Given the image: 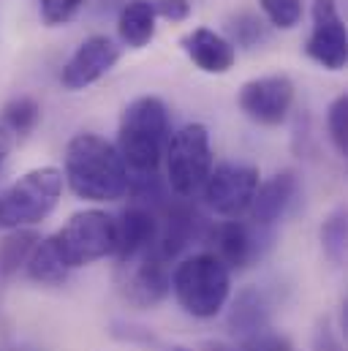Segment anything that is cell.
Here are the masks:
<instances>
[{"label":"cell","instance_id":"1","mask_svg":"<svg viewBox=\"0 0 348 351\" xmlns=\"http://www.w3.org/2000/svg\"><path fill=\"white\" fill-rule=\"evenodd\" d=\"M63 180L85 202H117L128 193V169L112 142L98 134H77L66 147Z\"/></svg>","mask_w":348,"mask_h":351},{"label":"cell","instance_id":"2","mask_svg":"<svg viewBox=\"0 0 348 351\" xmlns=\"http://www.w3.org/2000/svg\"><path fill=\"white\" fill-rule=\"evenodd\" d=\"M169 142V109L158 95L134 98L117 128V153L128 169V177L158 175Z\"/></svg>","mask_w":348,"mask_h":351},{"label":"cell","instance_id":"3","mask_svg":"<svg viewBox=\"0 0 348 351\" xmlns=\"http://www.w3.org/2000/svg\"><path fill=\"white\" fill-rule=\"evenodd\" d=\"M169 291L188 316L215 319L232 297V269L210 251L193 254L174 267Z\"/></svg>","mask_w":348,"mask_h":351},{"label":"cell","instance_id":"4","mask_svg":"<svg viewBox=\"0 0 348 351\" xmlns=\"http://www.w3.org/2000/svg\"><path fill=\"white\" fill-rule=\"evenodd\" d=\"M63 196V172L58 167H38L16 177L0 191V229H33L52 215Z\"/></svg>","mask_w":348,"mask_h":351},{"label":"cell","instance_id":"5","mask_svg":"<svg viewBox=\"0 0 348 351\" xmlns=\"http://www.w3.org/2000/svg\"><path fill=\"white\" fill-rule=\"evenodd\" d=\"M166 185L174 196L190 199L201 191L212 172V145L204 123H188L169 134L166 142Z\"/></svg>","mask_w":348,"mask_h":351},{"label":"cell","instance_id":"6","mask_svg":"<svg viewBox=\"0 0 348 351\" xmlns=\"http://www.w3.org/2000/svg\"><path fill=\"white\" fill-rule=\"evenodd\" d=\"M66 269H79L114 254V218L103 210H82L49 237Z\"/></svg>","mask_w":348,"mask_h":351},{"label":"cell","instance_id":"7","mask_svg":"<svg viewBox=\"0 0 348 351\" xmlns=\"http://www.w3.org/2000/svg\"><path fill=\"white\" fill-rule=\"evenodd\" d=\"M256 188H259V169L256 167L226 161L221 167H212L207 182L201 185V193H204L207 207L215 215L240 218L243 213H248Z\"/></svg>","mask_w":348,"mask_h":351},{"label":"cell","instance_id":"8","mask_svg":"<svg viewBox=\"0 0 348 351\" xmlns=\"http://www.w3.org/2000/svg\"><path fill=\"white\" fill-rule=\"evenodd\" d=\"M310 16L313 27L305 41V55L327 71H343L348 60V36L338 0H313Z\"/></svg>","mask_w":348,"mask_h":351},{"label":"cell","instance_id":"9","mask_svg":"<svg viewBox=\"0 0 348 351\" xmlns=\"http://www.w3.org/2000/svg\"><path fill=\"white\" fill-rule=\"evenodd\" d=\"M294 95H297V88L286 74H266V77L248 80L240 88L237 104L248 120L266 125V128H275V125L286 123V117L294 106Z\"/></svg>","mask_w":348,"mask_h":351},{"label":"cell","instance_id":"10","mask_svg":"<svg viewBox=\"0 0 348 351\" xmlns=\"http://www.w3.org/2000/svg\"><path fill=\"white\" fill-rule=\"evenodd\" d=\"M156 215H158V237H156V248L153 251H156V256L161 262L166 264L177 259L190 243L204 240L207 232H210L207 221L182 196H177V202L169 199Z\"/></svg>","mask_w":348,"mask_h":351},{"label":"cell","instance_id":"11","mask_svg":"<svg viewBox=\"0 0 348 351\" xmlns=\"http://www.w3.org/2000/svg\"><path fill=\"white\" fill-rule=\"evenodd\" d=\"M169 264L156 251H147L131 262L120 264V291L136 308H156L169 294Z\"/></svg>","mask_w":348,"mask_h":351},{"label":"cell","instance_id":"12","mask_svg":"<svg viewBox=\"0 0 348 351\" xmlns=\"http://www.w3.org/2000/svg\"><path fill=\"white\" fill-rule=\"evenodd\" d=\"M120 60V47L109 36H90L85 38L69 63L60 71V82L66 90H85L103 80Z\"/></svg>","mask_w":348,"mask_h":351},{"label":"cell","instance_id":"13","mask_svg":"<svg viewBox=\"0 0 348 351\" xmlns=\"http://www.w3.org/2000/svg\"><path fill=\"white\" fill-rule=\"evenodd\" d=\"M158 237V215L156 210L131 202L114 218V254L117 264H125L156 248Z\"/></svg>","mask_w":348,"mask_h":351},{"label":"cell","instance_id":"14","mask_svg":"<svg viewBox=\"0 0 348 351\" xmlns=\"http://www.w3.org/2000/svg\"><path fill=\"white\" fill-rule=\"evenodd\" d=\"M297 196H299V177L294 169H283L277 175L266 177L264 182H259L253 202L248 207L251 223L259 229H272L277 221H283L291 213Z\"/></svg>","mask_w":348,"mask_h":351},{"label":"cell","instance_id":"15","mask_svg":"<svg viewBox=\"0 0 348 351\" xmlns=\"http://www.w3.org/2000/svg\"><path fill=\"white\" fill-rule=\"evenodd\" d=\"M204 240L212 243L210 254H215L229 269H245L256 256H261V229L237 218L210 226Z\"/></svg>","mask_w":348,"mask_h":351},{"label":"cell","instance_id":"16","mask_svg":"<svg viewBox=\"0 0 348 351\" xmlns=\"http://www.w3.org/2000/svg\"><path fill=\"white\" fill-rule=\"evenodd\" d=\"M182 52L204 71V74H229L237 63V49L229 44L226 36L210 30V27H196L188 36H182Z\"/></svg>","mask_w":348,"mask_h":351},{"label":"cell","instance_id":"17","mask_svg":"<svg viewBox=\"0 0 348 351\" xmlns=\"http://www.w3.org/2000/svg\"><path fill=\"white\" fill-rule=\"evenodd\" d=\"M229 332L248 338L253 332H261L269 327V302L259 286H245L237 291L232 308H229Z\"/></svg>","mask_w":348,"mask_h":351},{"label":"cell","instance_id":"18","mask_svg":"<svg viewBox=\"0 0 348 351\" xmlns=\"http://www.w3.org/2000/svg\"><path fill=\"white\" fill-rule=\"evenodd\" d=\"M156 5L153 0H131L123 5L117 16V33L120 41L131 49H142L156 38Z\"/></svg>","mask_w":348,"mask_h":351},{"label":"cell","instance_id":"19","mask_svg":"<svg viewBox=\"0 0 348 351\" xmlns=\"http://www.w3.org/2000/svg\"><path fill=\"white\" fill-rule=\"evenodd\" d=\"M38 240L41 234L36 229H11L0 237V280H8L27 264Z\"/></svg>","mask_w":348,"mask_h":351},{"label":"cell","instance_id":"20","mask_svg":"<svg viewBox=\"0 0 348 351\" xmlns=\"http://www.w3.org/2000/svg\"><path fill=\"white\" fill-rule=\"evenodd\" d=\"M25 272H27V278L36 280V283L60 286V283L69 280V272H71V269H66V264L58 259V254H55L49 237H41L38 245L33 248L27 264H25Z\"/></svg>","mask_w":348,"mask_h":351},{"label":"cell","instance_id":"21","mask_svg":"<svg viewBox=\"0 0 348 351\" xmlns=\"http://www.w3.org/2000/svg\"><path fill=\"white\" fill-rule=\"evenodd\" d=\"M38 123H41V104L30 95H16L0 109V125L11 136L22 139V136L33 134Z\"/></svg>","mask_w":348,"mask_h":351},{"label":"cell","instance_id":"22","mask_svg":"<svg viewBox=\"0 0 348 351\" xmlns=\"http://www.w3.org/2000/svg\"><path fill=\"white\" fill-rule=\"evenodd\" d=\"M319 237H321V248H324V256L332 264L346 262V248H348V210L346 204H338L321 223L319 229Z\"/></svg>","mask_w":348,"mask_h":351},{"label":"cell","instance_id":"23","mask_svg":"<svg viewBox=\"0 0 348 351\" xmlns=\"http://www.w3.org/2000/svg\"><path fill=\"white\" fill-rule=\"evenodd\" d=\"M226 33H229V44L234 49L237 47L253 49V47H259L261 41H266V36H269L264 19H261L259 14H253V11H237V14H232L226 19Z\"/></svg>","mask_w":348,"mask_h":351},{"label":"cell","instance_id":"24","mask_svg":"<svg viewBox=\"0 0 348 351\" xmlns=\"http://www.w3.org/2000/svg\"><path fill=\"white\" fill-rule=\"evenodd\" d=\"M327 134L340 156H348V95L340 93L327 109Z\"/></svg>","mask_w":348,"mask_h":351},{"label":"cell","instance_id":"25","mask_svg":"<svg viewBox=\"0 0 348 351\" xmlns=\"http://www.w3.org/2000/svg\"><path fill=\"white\" fill-rule=\"evenodd\" d=\"M259 5L272 27L291 30L302 22V0H259Z\"/></svg>","mask_w":348,"mask_h":351},{"label":"cell","instance_id":"26","mask_svg":"<svg viewBox=\"0 0 348 351\" xmlns=\"http://www.w3.org/2000/svg\"><path fill=\"white\" fill-rule=\"evenodd\" d=\"M44 25L58 27V25H69L85 5L87 0H36Z\"/></svg>","mask_w":348,"mask_h":351},{"label":"cell","instance_id":"27","mask_svg":"<svg viewBox=\"0 0 348 351\" xmlns=\"http://www.w3.org/2000/svg\"><path fill=\"white\" fill-rule=\"evenodd\" d=\"M237 351H294L291 349V341L280 332H272L269 327L261 330V332H253L248 338H243L240 349Z\"/></svg>","mask_w":348,"mask_h":351},{"label":"cell","instance_id":"28","mask_svg":"<svg viewBox=\"0 0 348 351\" xmlns=\"http://www.w3.org/2000/svg\"><path fill=\"white\" fill-rule=\"evenodd\" d=\"M153 5H156V14L161 19H169V22H185L190 16L188 0H153Z\"/></svg>","mask_w":348,"mask_h":351},{"label":"cell","instance_id":"29","mask_svg":"<svg viewBox=\"0 0 348 351\" xmlns=\"http://www.w3.org/2000/svg\"><path fill=\"white\" fill-rule=\"evenodd\" d=\"M313 346H316V351H343L340 341H338V335L332 332V324H330V319H324V322L319 324V330H316V338H313Z\"/></svg>","mask_w":348,"mask_h":351},{"label":"cell","instance_id":"30","mask_svg":"<svg viewBox=\"0 0 348 351\" xmlns=\"http://www.w3.org/2000/svg\"><path fill=\"white\" fill-rule=\"evenodd\" d=\"M11 145H14V136L0 125V169H3L5 158H8V153H11Z\"/></svg>","mask_w":348,"mask_h":351},{"label":"cell","instance_id":"31","mask_svg":"<svg viewBox=\"0 0 348 351\" xmlns=\"http://www.w3.org/2000/svg\"><path fill=\"white\" fill-rule=\"evenodd\" d=\"M0 351H36V349H30L25 343H16L11 338H0Z\"/></svg>","mask_w":348,"mask_h":351},{"label":"cell","instance_id":"32","mask_svg":"<svg viewBox=\"0 0 348 351\" xmlns=\"http://www.w3.org/2000/svg\"><path fill=\"white\" fill-rule=\"evenodd\" d=\"M172 351H193V349H188V346H174Z\"/></svg>","mask_w":348,"mask_h":351}]
</instances>
